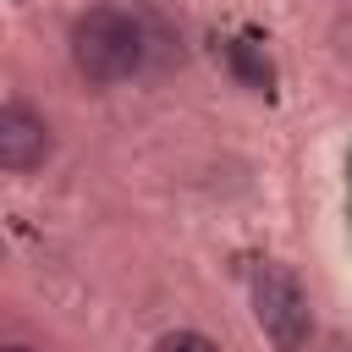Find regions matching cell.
<instances>
[{"label": "cell", "mask_w": 352, "mask_h": 352, "mask_svg": "<svg viewBox=\"0 0 352 352\" xmlns=\"http://www.w3.org/2000/svg\"><path fill=\"white\" fill-rule=\"evenodd\" d=\"M72 66L94 88H116L143 66V28L116 6H88L72 22Z\"/></svg>", "instance_id": "6da1fadb"}, {"label": "cell", "mask_w": 352, "mask_h": 352, "mask_svg": "<svg viewBox=\"0 0 352 352\" xmlns=\"http://www.w3.org/2000/svg\"><path fill=\"white\" fill-rule=\"evenodd\" d=\"M0 352H28V346H0Z\"/></svg>", "instance_id": "5b68a950"}, {"label": "cell", "mask_w": 352, "mask_h": 352, "mask_svg": "<svg viewBox=\"0 0 352 352\" xmlns=\"http://www.w3.org/2000/svg\"><path fill=\"white\" fill-rule=\"evenodd\" d=\"M50 148H55L50 121L33 104H0V170L28 176L50 160Z\"/></svg>", "instance_id": "3957f363"}, {"label": "cell", "mask_w": 352, "mask_h": 352, "mask_svg": "<svg viewBox=\"0 0 352 352\" xmlns=\"http://www.w3.org/2000/svg\"><path fill=\"white\" fill-rule=\"evenodd\" d=\"M148 352H220V346H214L204 330H165Z\"/></svg>", "instance_id": "277c9868"}, {"label": "cell", "mask_w": 352, "mask_h": 352, "mask_svg": "<svg viewBox=\"0 0 352 352\" xmlns=\"http://www.w3.org/2000/svg\"><path fill=\"white\" fill-rule=\"evenodd\" d=\"M253 324L264 330V341L275 352H302L308 336H314V308H308V292L302 280L286 270V264H258L253 270Z\"/></svg>", "instance_id": "7a4b0ae2"}]
</instances>
